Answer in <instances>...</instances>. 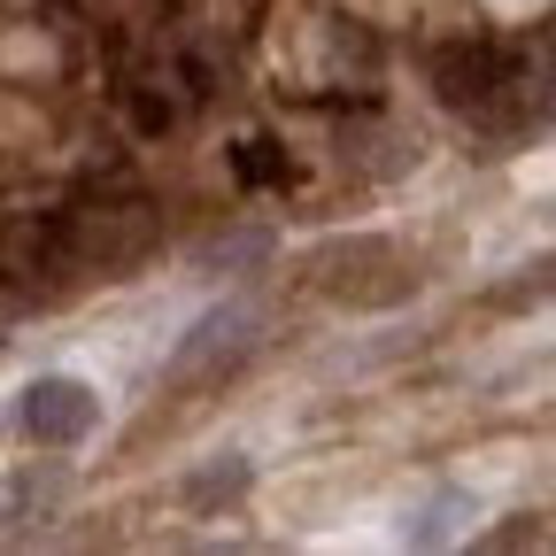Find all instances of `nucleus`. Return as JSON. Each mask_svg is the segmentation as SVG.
Returning <instances> with one entry per match:
<instances>
[{
    "label": "nucleus",
    "instance_id": "nucleus-1",
    "mask_svg": "<svg viewBox=\"0 0 556 556\" xmlns=\"http://www.w3.org/2000/svg\"><path fill=\"white\" fill-rule=\"evenodd\" d=\"M101 426V394L86 379H31L16 394V433L31 448H78Z\"/></svg>",
    "mask_w": 556,
    "mask_h": 556
},
{
    "label": "nucleus",
    "instance_id": "nucleus-2",
    "mask_svg": "<svg viewBox=\"0 0 556 556\" xmlns=\"http://www.w3.org/2000/svg\"><path fill=\"white\" fill-rule=\"evenodd\" d=\"M248 348H255V309H248V302H225V309H208V317L170 348V379H201V364H208V356L240 364Z\"/></svg>",
    "mask_w": 556,
    "mask_h": 556
},
{
    "label": "nucleus",
    "instance_id": "nucleus-3",
    "mask_svg": "<svg viewBox=\"0 0 556 556\" xmlns=\"http://www.w3.org/2000/svg\"><path fill=\"white\" fill-rule=\"evenodd\" d=\"M232 486H248V464H217V471H201L186 495H193V503H208V495H232Z\"/></svg>",
    "mask_w": 556,
    "mask_h": 556
}]
</instances>
